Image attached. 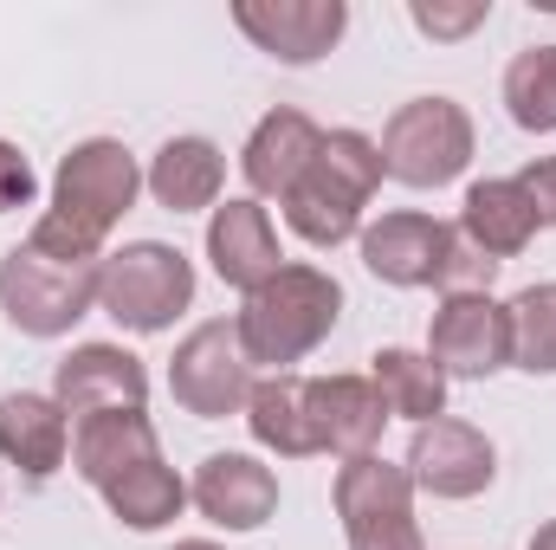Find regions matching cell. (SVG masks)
Segmentation results:
<instances>
[{"instance_id": "obj_1", "label": "cell", "mask_w": 556, "mask_h": 550, "mask_svg": "<svg viewBox=\"0 0 556 550\" xmlns=\"http://www.w3.org/2000/svg\"><path fill=\"white\" fill-rule=\"evenodd\" d=\"M142 168L117 137H85L65 149L59 175H52V208L33 221L26 247L46 260H72V266H98L111 227L137 208Z\"/></svg>"}, {"instance_id": "obj_2", "label": "cell", "mask_w": 556, "mask_h": 550, "mask_svg": "<svg viewBox=\"0 0 556 550\" xmlns=\"http://www.w3.org/2000/svg\"><path fill=\"white\" fill-rule=\"evenodd\" d=\"M343 317V285L324 266H278L260 291H247L233 330L253 370L291 376V363H304Z\"/></svg>"}, {"instance_id": "obj_3", "label": "cell", "mask_w": 556, "mask_h": 550, "mask_svg": "<svg viewBox=\"0 0 556 550\" xmlns=\"http://www.w3.org/2000/svg\"><path fill=\"white\" fill-rule=\"evenodd\" d=\"M376 188H382V149L363 130H330L324 149L311 155V168L298 175V188L278 208H285V227L304 247L330 253V247L363 234V208L376 201Z\"/></svg>"}, {"instance_id": "obj_4", "label": "cell", "mask_w": 556, "mask_h": 550, "mask_svg": "<svg viewBox=\"0 0 556 550\" xmlns=\"http://www.w3.org/2000/svg\"><path fill=\"white\" fill-rule=\"evenodd\" d=\"M194 304V260L168 240H130L124 253H104L98 278V311L117 317L124 330L155 337Z\"/></svg>"}, {"instance_id": "obj_5", "label": "cell", "mask_w": 556, "mask_h": 550, "mask_svg": "<svg viewBox=\"0 0 556 550\" xmlns=\"http://www.w3.org/2000/svg\"><path fill=\"white\" fill-rule=\"evenodd\" d=\"M98 266H72V260H46L33 247L0 253V311L20 337H65L78 317L98 311Z\"/></svg>"}, {"instance_id": "obj_6", "label": "cell", "mask_w": 556, "mask_h": 550, "mask_svg": "<svg viewBox=\"0 0 556 550\" xmlns=\"http://www.w3.org/2000/svg\"><path fill=\"white\" fill-rule=\"evenodd\" d=\"M330 505L343 518L350 550H427L415 518V479H408V466H395L382 453L343 460L337 486H330Z\"/></svg>"}, {"instance_id": "obj_7", "label": "cell", "mask_w": 556, "mask_h": 550, "mask_svg": "<svg viewBox=\"0 0 556 550\" xmlns=\"http://www.w3.org/2000/svg\"><path fill=\"white\" fill-rule=\"evenodd\" d=\"M472 117L453 98H408L382 130V175L402 188H446L472 162Z\"/></svg>"}, {"instance_id": "obj_8", "label": "cell", "mask_w": 556, "mask_h": 550, "mask_svg": "<svg viewBox=\"0 0 556 550\" xmlns=\"http://www.w3.org/2000/svg\"><path fill=\"white\" fill-rule=\"evenodd\" d=\"M168 396L194 421L247 414V402H253V363H247L240 330L227 317H207V324H194L175 343V357H168Z\"/></svg>"}, {"instance_id": "obj_9", "label": "cell", "mask_w": 556, "mask_h": 550, "mask_svg": "<svg viewBox=\"0 0 556 550\" xmlns=\"http://www.w3.org/2000/svg\"><path fill=\"white\" fill-rule=\"evenodd\" d=\"M427 357L440 363V376H459V383H485V376L511 370V311L492 291L440 298V311L427 324Z\"/></svg>"}, {"instance_id": "obj_10", "label": "cell", "mask_w": 556, "mask_h": 550, "mask_svg": "<svg viewBox=\"0 0 556 550\" xmlns=\"http://www.w3.org/2000/svg\"><path fill=\"white\" fill-rule=\"evenodd\" d=\"M408 479L433 499H479L492 479H498V447L472 427V421H420L415 440H408Z\"/></svg>"}, {"instance_id": "obj_11", "label": "cell", "mask_w": 556, "mask_h": 550, "mask_svg": "<svg viewBox=\"0 0 556 550\" xmlns=\"http://www.w3.org/2000/svg\"><path fill=\"white\" fill-rule=\"evenodd\" d=\"M233 26L278 65H317L350 33V7L343 0H233Z\"/></svg>"}, {"instance_id": "obj_12", "label": "cell", "mask_w": 556, "mask_h": 550, "mask_svg": "<svg viewBox=\"0 0 556 550\" xmlns=\"http://www.w3.org/2000/svg\"><path fill=\"white\" fill-rule=\"evenodd\" d=\"M52 402L65 409V421H91V414H124L149 402V370L137 350L124 343H78L59 376H52Z\"/></svg>"}, {"instance_id": "obj_13", "label": "cell", "mask_w": 556, "mask_h": 550, "mask_svg": "<svg viewBox=\"0 0 556 550\" xmlns=\"http://www.w3.org/2000/svg\"><path fill=\"white\" fill-rule=\"evenodd\" d=\"M188 505L220 532H260L278 512V473L253 453H207L188 479Z\"/></svg>"}, {"instance_id": "obj_14", "label": "cell", "mask_w": 556, "mask_h": 550, "mask_svg": "<svg viewBox=\"0 0 556 550\" xmlns=\"http://www.w3.org/2000/svg\"><path fill=\"white\" fill-rule=\"evenodd\" d=\"M446 247H453V227L433 221V214H415V208H395L382 221H369L356 234V253L363 266L382 278V285H440V266H446Z\"/></svg>"}, {"instance_id": "obj_15", "label": "cell", "mask_w": 556, "mask_h": 550, "mask_svg": "<svg viewBox=\"0 0 556 550\" xmlns=\"http://www.w3.org/2000/svg\"><path fill=\"white\" fill-rule=\"evenodd\" d=\"M207 260H214V273L227 278L233 291H260L285 266L273 214L253 195H233L227 208H214L207 214Z\"/></svg>"}, {"instance_id": "obj_16", "label": "cell", "mask_w": 556, "mask_h": 550, "mask_svg": "<svg viewBox=\"0 0 556 550\" xmlns=\"http://www.w3.org/2000/svg\"><path fill=\"white\" fill-rule=\"evenodd\" d=\"M311 427H317V453L363 460V453H376L389 409L369 376H311Z\"/></svg>"}, {"instance_id": "obj_17", "label": "cell", "mask_w": 556, "mask_h": 550, "mask_svg": "<svg viewBox=\"0 0 556 550\" xmlns=\"http://www.w3.org/2000/svg\"><path fill=\"white\" fill-rule=\"evenodd\" d=\"M317 149H324V130H317L304 111H266V117L253 124L247 149H240V175H247L253 201H260V195H266V201H285V195L298 188V175L311 168Z\"/></svg>"}, {"instance_id": "obj_18", "label": "cell", "mask_w": 556, "mask_h": 550, "mask_svg": "<svg viewBox=\"0 0 556 550\" xmlns=\"http://www.w3.org/2000/svg\"><path fill=\"white\" fill-rule=\"evenodd\" d=\"M142 188H149L155 208H168V214H207V208H220L227 155H220V142H207V137H168L149 155Z\"/></svg>"}, {"instance_id": "obj_19", "label": "cell", "mask_w": 556, "mask_h": 550, "mask_svg": "<svg viewBox=\"0 0 556 550\" xmlns=\"http://www.w3.org/2000/svg\"><path fill=\"white\" fill-rule=\"evenodd\" d=\"M0 460L20 466L26 479H52L72 460V421H65V409L52 396H33V389L0 396Z\"/></svg>"}, {"instance_id": "obj_20", "label": "cell", "mask_w": 556, "mask_h": 550, "mask_svg": "<svg viewBox=\"0 0 556 550\" xmlns=\"http://www.w3.org/2000/svg\"><path fill=\"white\" fill-rule=\"evenodd\" d=\"M459 234L485 253V260H518L531 240H538V208L531 195L518 188V175H485L466 188V208H459Z\"/></svg>"}, {"instance_id": "obj_21", "label": "cell", "mask_w": 556, "mask_h": 550, "mask_svg": "<svg viewBox=\"0 0 556 550\" xmlns=\"http://www.w3.org/2000/svg\"><path fill=\"white\" fill-rule=\"evenodd\" d=\"M142 460H162V440H155V427H149L142 409L91 414V421L72 427V466H78V479L98 486V492H104L111 479L137 473Z\"/></svg>"}, {"instance_id": "obj_22", "label": "cell", "mask_w": 556, "mask_h": 550, "mask_svg": "<svg viewBox=\"0 0 556 550\" xmlns=\"http://www.w3.org/2000/svg\"><path fill=\"white\" fill-rule=\"evenodd\" d=\"M369 383L382 396L389 421H440L446 414V376L427 350H408V343H382L369 357Z\"/></svg>"}, {"instance_id": "obj_23", "label": "cell", "mask_w": 556, "mask_h": 550, "mask_svg": "<svg viewBox=\"0 0 556 550\" xmlns=\"http://www.w3.org/2000/svg\"><path fill=\"white\" fill-rule=\"evenodd\" d=\"M247 427H253V440H260L266 453H278V460H311V453H317L311 376H266V383H253Z\"/></svg>"}, {"instance_id": "obj_24", "label": "cell", "mask_w": 556, "mask_h": 550, "mask_svg": "<svg viewBox=\"0 0 556 550\" xmlns=\"http://www.w3.org/2000/svg\"><path fill=\"white\" fill-rule=\"evenodd\" d=\"M104 505H111V518L130 525V532H162V525L181 518V505H188V479H181L168 460H142L137 473H124V479L104 486Z\"/></svg>"}, {"instance_id": "obj_25", "label": "cell", "mask_w": 556, "mask_h": 550, "mask_svg": "<svg viewBox=\"0 0 556 550\" xmlns=\"http://www.w3.org/2000/svg\"><path fill=\"white\" fill-rule=\"evenodd\" d=\"M505 111L531 137H551L556 130V46H525L505 65Z\"/></svg>"}, {"instance_id": "obj_26", "label": "cell", "mask_w": 556, "mask_h": 550, "mask_svg": "<svg viewBox=\"0 0 556 550\" xmlns=\"http://www.w3.org/2000/svg\"><path fill=\"white\" fill-rule=\"evenodd\" d=\"M505 311H511V370L556 376V278L525 285Z\"/></svg>"}, {"instance_id": "obj_27", "label": "cell", "mask_w": 556, "mask_h": 550, "mask_svg": "<svg viewBox=\"0 0 556 550\" xmlns=\"http://www.w3.org/2000/svg\"><path fill=\"white\" fill-rule=\"evenodd\" d=\"M408 20L433 46H453V39H466L492 20V0H408Z\"/></svg>"}, {"instance_id": "obj_28", "label": "cell", "mask_w": 556, "mask_h": 550, "mask_svg": "<svg viewBox=\"0 0 556 550\" xmlns=\"http://www.w3.org/2000/svg\"><path fill=\"white\" fill-rule=\"evenodd\" d=\"M498 278V260H485L459 227H453V247H446V266H440V291L446 298H466V291H492Z\"/></svg>"}, {"instance_id": "obj_29", "label": "cell", "mask_w": 556, "mask_h": 550, "mask_svg": "<svg viewBox=\"0 0 556 550\" xmlns=\"http://www.w3.org/2000/svg\"><path fill=\"white\" fill-rule=\"evenodd\" d=\"M33 195H39V175H33V162H26V149L0 137V214L33 208Z\"/></svg>"}, {"instance_id": "obj_30", "label": "cell", "mask_w": 556, "mask_h": 550, "mask_svg": "<svg viewBox=\"0 0 556 550\" xmlns=\"http://www.w3.org/2000/svg\"><path fill=\"white\" fill-rule=\"evenodd\" d=\"M518 188L531 195V208H538V227H556V155H538V162L518 175Z\"/></svg>"}, {"instance_id": "obj_31", "label": "cell", "mask_w": 556, "mask_h": 550, "mask_svg": "<svg viewBox=\"0 0 556 550\" xmlns=\"http://www.w3.org/2000/svg\"><path fill=\"white\" fill-rule=\"evenodd\" d=\"M531 550H556V518H551V525H538V532H531Z\"/></svg>"}, {"instance_id": "obj_32", "label": "cell", "mask_w": 556, "mask_h": 550, "mask_svg": "<svg viewBox=\"0 0 556 550\" xmlns=\"http://www.w3.org/2000/svg\"><path fill=\"white\" fill-rule=\"evenodd\" d=\"M168 550H220L214 538H181V545H168Z\"/></svg>"}]
</instances>
